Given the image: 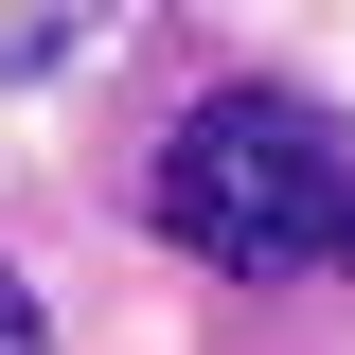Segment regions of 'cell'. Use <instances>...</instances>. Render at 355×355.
<instances>
[{"instance_id":"1","label":"cell","mask_w":355,"mask_h":355,"mask_svg":"<svg viewBox=\"0 0 355 355\" xmlns=\"http://www.w3.org/2000/svg\"><path fill=\"white\" fill-rule=\"evenodd\" d=\"M160 231L231 284H320L355 266V125L302 107V89H214V107H178L160 142Z\"/></svg>"},{"instance_id":"2","label":"cell","mask_w":355,"mask_h":355,"mask_svg":"<svg viewBox=\"0 0 355 355\" xmlns=\"http://www.w3.org/2000/svg\"><path fill=\"white\" fill-rule=\"evenodd\" d=\"M89 18H107V0H18V18H0V71H18V89H36V71H71V36H89Z\"/></svg>"},{"instance_id":"3","label":"cell","mask_w":355,"mask_h":355,"mask_svg":"<svg viewBox=\"0 0 355 355\" xmlns=\"http://www.w3.org/2000/svg\"><path fill=\"white\" fill-rule=\"evenodd\" d=\"M0 355H53V338H36V284H18V266H0Z\"/></svg>"}]
</instances>
